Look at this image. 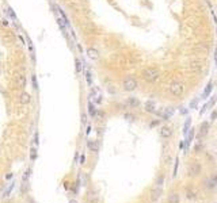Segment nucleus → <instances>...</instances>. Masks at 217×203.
Instances as JSON below:
<instances>
[{
    "label": "nucleus",
    "instance_id": "nucleus-6",
    "mask_svg": "<svg viewBox=\"0 0 217 203\" xmlns=\"http://www.w3.org/2000/svg\"><path fill=\"white\" fill-rule=\"evenodd\" d=\"M159 135L162 137L163 139H167V138H170L172 135V129L170 126H162L159 129Z\"/></svg>",
    "mask_w": 217,
    "mask_h": 203
},
{
    "label": "nucleus",
    "instance_id": "nucleus-21",
    "mask_svg": "<svg viewBox=\"0 0 217 203\" xmlns=\"http://www.w3.org/2000/svg\"><path fill=\"white\" fill-rule=\"evenodd\" d=\"M202 149H204V145H202V142H198V144L194 146V152H196V153H199V152H202Z\"/></svg>",
    "mask_w": 217,
    "mask_h": 203
},
{
    "label": "nucleus",
    "instance_id": "nucleus-18",
    "mask_svg": "<svg viewBox=\"0 0 217 203\" xmlns=\"http://www.w3.org/2000/svg\"><path fill=\"white\" fill-rule=\"evenodd\" d=\"M163 163L164 164L171 163V154H168L166 150H164V153H163Z\"/></svg>",
    "mask_w": 217,
    "mask_h": 203
},
{
    "label": "nucleus",
    "instance_id": "nucleus-35",
    "mask_svg": "<svg viewBox=\"0 0 217 203\" xmlns=\"http://www.w3.org/2000/svg\"><path fill=\"white\" fill-rule=\"evenodd\" d=\"M183 145H185V144H183V141H180V144H179V149L183 148Z\"/></svg>",
    "mask_w": 217,
    "mask_h": 203
},
{
    "label": "nucleus",
    "instance_id": "nucleus-4",
    "mask_svg": "<svg viewBox=\"0 0 217 203\" xmlns=\"http://www.w3.org/2000/svg\"><path fill=\"white\" fill-rule=\"evenodd\" d=\"M15 84H16V87L21 89L26 88V85H27V79H26L25 73H21V72L15 73Z\"/></svg>",
    "mask_w": 217,
    "mask_h": 203
},
{
    "label": "nucleus",
    "instance_id": "nucleus-3",
    "mask_svg": "<svg viewBox=\"0 0 217 203\" xmlns=\"http://www.w3.org/2000/svg\"><path fill=\"white\" fill-rule=\"evenodd\" d=\"M137 87H138V83L135 77L129 76V77H126V79H124V81H122L124 91H126V92H133Z\"/></svg>",
    "mask_w": 217,
    "mask_h": 203
},
{
    "label": "nucleus",
    "instance_id": "nucleus-38",
    "mask_svg": "<svg viewBox=\"0 0 217 203\" xmlns=\"http://www.w3.org/2000/svg\"><path fill=\"white\" fill-rule=\"evenodd\" d=\"M0 16H1V11H0Z\"/></svg>",
    "mask_w": 217,
    "mask_h": 203
},
{
    "label": "nucleus",
    "instance_id": "nucleus-12",
    "mask_svg": "<svg viewBox=\"0 0 217 203\" xmlns=\"http://www.w3.org/2000/svg\"><path fill=\"white\" fill-rule=\"evenodd\" d=\"M190 69H191L193 72H196V73H198V72L202 71V64L199 61H193L191 64H190Z\"/></svg>",
    "mask_w": 217,
    "mask_h": 203
},
{
    "label": "nucleus",
    "instance_id": "nucleus-22",
    "mask_svg": "<svg viewBox=\"0 0 217 203\" xmlns=\"http://www.w3.org/2000/svg\"><path fill=\"white\" fill-rule=\"evenodd\" d=\"M189 127H190V119H187L186 123H185V127H183V133H185V134H187V131L190 130Z\"/></svg>",
    "mask_w": 217,
    "mask_h": 203
},
{
    "label": "nucleus",
    "instance_id": "nucleus-1",
    "mask_svg": "<svg viewBox=\"0 0 217 203\" xmlns=\"http://www.w3.org/2000/svg\"><path fill=\"white\" fill-rule=\"evenodd\" d=\"M159 76H160V71L155 66L145 68V69L141 72V77H143L147 83H155V81L159 79Z\"/></svg>",
    "mask_w": 217,
    "mask_h": 203
},
{
    "label": "nucleus",
    "instance_id": "nucleus-31",
    "mask_svg": "<svg viewBox=\"0 0 217 203\" xmlns=\"http://www.w3.org/2000/svg\"><path fill=\"white\" fill-rule=\"evenodd\" d=\"M84 161H86V157L82 156V157H80V164H84Z\"/></svg>",
    "mask_w": 217,
    "mask_h": 203
},
{
    "label": "nucleus",
    "instance_id": "nucleus-5",
    "mask_svg": "<svg viewBox=\"0 0 217 203\" xmlns=\"http://www.w3.org/2000/svg\"><path fill=\"white\" fill-rule=\"evenodd\" d=\"M202 171V166L199 163H193L191 165L189 166V171H187V173H189V176H198L199 173H201Z\"/></svg>",
    "mask_w": 217,
    "mask_h": 203
},
{
    "label": "nucleus",
    "instance_id": "nucleus-28",
    "mask_svg": "<svg viewBox=\"0 0 217 203\" xmlns=\"http://www.w3.org/2000/svg\"><path fill=\"white\" fill-rule=\"evenodd\" d=\"M29 176H30V169H27V171H26V175H23V182H25V180H27Z\"/></svg>",
    "mask_w": 217,
    "mask_h": 203
},
{
    "label": "nucleus",
    "instance_id": "nucleus-29",
    "mask_svg": "<svg viewBox=\"0 0 217 203\" xmlns=\"http://www.w3.org/2000/svg\"><path fill=\"white\" fill-rule=\"evenodd\" d=\"M11 190H13V185H11V187H10V188H8V190H7V191H6V194H4V195H3V196H4V198H7V196H8V195H10V192H11Z\"/></svg>",
    "mask_w": 217,
    "mask_h": 203
},
{
    "label": "nucleus",
    "instance_id": "nucleus-36",
    "mask_svg": "<svg viewBox=\"0 0 217 203\" xmlns=\"http://www.w3.org/2000/svg\"><path fill=\"white\" fill-rule=\"evenodd\" d=\"M71 203H76V202H75V200H71Z\"/></svg>",
    "mask_w": 217,
    "mask_h": 203
},
{
    "label": "nucleus",
    "instance_id": "nucleus-13",
    "mask_svg": "<svg viewBox=\"0 0 217 203\" xmlns=\"http://www.w3.org/2000/svg\"><path fill=\"white\" fill-rule=\"evenodd\" d=\"M87 146L91 152H98L99 150V144L98 141H88L87 142Z\"/></svg>",
    "mask_w": 217,
    "mask_h": 203
},
{
    "label": "nucleus",
    "instance_id": "nucleus-9",
    "mask_svg": "<svg viewBox=\"0 0 217 203\" xmlns=\"http://www.w3.org/2000/svg\"><path fill=\"white\" fill-rule=\"evenodd\" d=\"M126 104H128L130 108H137L138 106H140V100H138L137 98H135V96H130V98H128V100H126Z\"/></svg>",
    "mask_w": 217,
    "mask_h": 203
},
{
    "label": "nucleus",
    "instance_id": "nucleus-15",
    "mask_svg": "<svg viewBox=\"0 0 217 203\" xmlns=\"http://www.w3.org/2000/svg\"><path fill=\"white\" fill-rule=\"evenodd\" d=\"M186 198L189 200H194L197 199V192L194 190H191V188H187L186 190Z\"/></svg>",
    "mask_w": 217,
    "mask_h": 203
},
{
    "label": "nucleus",
    "instance_id": "nucleus-24",
    "mask_svg": "<svg viewBox=\"0 0 217 203\" xmlns=\"http://www.w3.org/2000/svg\"><path fill=\"white\" fill-rule=\"evenodd\" d=\"M125 119H129V120H135L136 119V117L133 114H129V112H126L125 114Z\"/></svg>",
    "mask_w": 217,
    "mask_h": 203
},
{
    "label": "nucleus",
    "instance_id": "nucleus-27",
    "mask_svg": "<svg viewBox=\"0 0 217 203\" xmlns=\"http://www.w3.org/2000/svg\"><path fill=\"white\" fill-rule=\"evenodd\" d=\"M76 69H77V72H80V71H82V62H80L79 60H77V61H76Z\"/></svg>",
    "mask_w": 217,
    "mask_h": 203
},
{
    "label": "nucleus",
    "instance_id": "nucleus-14",
    "mask_svg": "<svg viewBox=\"0 0 217 203\" xmlns=\"http://www.w3.org/2000/svg\"><path fill=\"white\" fill-rule=\"evenodd\" d=\"M87 55H88L90 58L91 60H96L99 57V54H98V50H95V49H92V47H90V49H87Z\"/></svg>",
    "mask_w": 217,
    "mask_h": 203
},
{
    "label": "nucleus",
    "instance_id": "nucleus-8",
    "mask_svg": "<svg viewBox=\"0 0 217 203\" xmlns=\"http://www.w3.org/2000/svg\"><path fill=\"white\" fill-rule=\"evenodd\" d=\"M144 110L147 111V112H149V114H155L156 111V104L153 103V102H151V100H148V102H145V104H144Z\"/></svg>",
    "mask_w": 217,
    "mask_h": 203
},
{
    "label": "nucleus",
    "instance_id": "nucleus-2",
    "mask_svg": "<svg viewBox=\"0 0 217 203\" xmlns=\"http://www.w3.org/2000/svg\"><path fill=\"white\" fill-rule=\"evenodd\" d=\"M168 89H170V93H171L172 96H175V98H180L185 92V84L182 83V81H179V80H174V81L170 83Z\"/></svg>",
    "mask_w": 217,
    "mask_h": 203
},
{
    "label": "nucleus",
    "instance_id": "nucleus-30",
    "mask_svg": "<svg viewBox=\"0 0 217 203\" xmlns=\"http://www.w3.org/2000/svg\"><path fill=\"white\" fill-rule=\"evenodd\" d=\"M86 76H87V81H88V83H91V73H90V72H87Z\"/></svg>",
    "mask_w": 217,
    "mask_h": 203
},
{
    "label": "nucleus",
    "instance_id": "nucleus-23",
    "mask_svg": "<svg viewBox=\"0 0 217 203\" xmlns=\"http://www.w3.org/2000/svg\"><path fill=\"white\" fill-rule=\"evenodd\" d=\"M163 182H164V177H163V176L160 175L159 177L156 179V185H162V184H163Z\"/></svg>",
    "mask_w": 217,
    "mask_h": 203
},
{
    "label": "nucleus",
    "instance_id": "nucleus-11",
    "mask_svg": "<svg viewBox=\"0 0 217 203\" xmlns=\"http://www.w3.org/2000/svg\"><path fill=\"white\" fill-rule=\"evenodd\" d=\"M162 188H159V185H156L155 190H152V192H151V199L155 202V200H157L160 196H162Z\"/></svg>",
    "mask_w": 217,
    "mask_h": 203
},
{
    "label": "nucleus",
    "instance_id": "nucleus-33",
    "mask_svg": "<svg viewBox=\"0 0 217 203\" xmlns=\"http://www.w3.org/2000/svg\"><path fill=\"white\" fill-rule=\"evenodd\" d=\"M1 25H4V26H8V22H7V20H1Z\"/></svg>",
    "mask_w": 217,
    "mask_h": 203
},
{
    "label": "nucleus",
    "instance_id": "nucleus-37",
    "mask_svg": "<svg viewBox=\"0 0 217 203\" xmlns=\"http://www.w3.org/2000/svg\"><path fill=\"white\" fill-rule=\"evenodd\" d=\"M216 65H217V55H216Z\"/></svg>",
    "mask_w": 217,
    "mask_h": 203
},
{
    "label": "nucleus",
    "instance_id": "nucleus-17",
    "mask_svg": "<svg viewBox=\"0 0 217 203\" xmlns=\"http://www.w3.org/2000/svg\"><path fill=\"white\" fill-rule=\"evenodd\" d=\"M167 203H179V195L178 194H171L168 196Z\"/></svg>",
    "mask_w": 217,
    "mask_h": 203
},
{
    "label": "nucleus",
    "instance_id": "nucleus-25",
    "mask_svg": "<svg viewBox=\"0 0 217 203\" xmlns=\"http://www.w3.org/2000/svg\"><path fill=\"white\" fill-rule=\"evenodd\" d=\"M37 157V150L35 149H31V156H30V158H31V161H34V158Z\"/></svg>",
    "mask_w": 217,
    "mask_h": 203
},
{
    "label": "nucleus",
    "instance_id": "nucleus-7",
    "mask_svg": "<svg viewBox=\"0 0 217 203\" xmlns=\"http://www.w3.org/2000/svg\"><path fill=\"white\" fill-rule=\"evenodd\" d=\"M209 131V123L208 122H202L201 123V127H199V134H198V139L204 138L205 135L208 134Z\"/></svg>",
    "mask_w": 217,
    "mask_h": 203
},
{
    "label": "nucleus",
    "instance_id": "nucleus-20",
    "mask_svg": "<svg viewBox=\"0 0 217 203\" xmlns=\"http://www.w3.org/2000/svg\"><path fill=\"white\" fill-rule=\"evenodd\" d=\"M193 138H194V129H190V131H189V135H187V145L190 144V142L193 141Z\"/></svg>",
    "mask_w": 217,
    "mask_h": 203
},
{
    "label": "nucleus",
    "instance_id": "nucleus-16",
    "mask_svg": "<svg viewBox=\"0 0 217 203\" xmlns=\"http://www.w3.org/2000/svg\"><path fill=\"white\" fill-rule=\"evenodd\" d=\"M212 88H213V83H209L208 85H206V88H205V91H204V93H202V99H206L209 95H210V91H212Z\"/></svg>",
    "mask_w": 217,
    "mask_h": 203
},
{
    "label": "nucleus",
    "instance_id": "nucleus-26",
    "mask_svg": "<svg viewBox=\"0 0 217 203\" xmlns=\"http://www.w3.org/2000/svg\"><path fill=\"white\" fill-rule=\"evenodd\" d=\"M210 119L212 120H216L217 119V111H213V112L210 114Z\"/></svg>",
    "mask_w": 217,
    "mask_h": 203
},
{
    "label": "nucleus",
    "instance_id": "nucleus-34",
    "mask_svg": "<svg viewBox=\"0 0 217 203\" xmlns=\"http://www.w3.org/2000/svg\"><path fill=\"white\" fill-rule=\"evenodd\" d=\"M86 120H87V119H86V115H83V117H82V122H83V123H86Z\"/></svg>",
    "mask_w": 217,
    "mask_h": 203
},
{
    "label": "nucleus",
    "instance_id": "nucleus-32",
    "mask_svg": "<svg viewBox=\"0 0 217 203\" xmlns=\"http://www.w3.org/2000/svg\"><path fill=\"white\" fill-rule=\"evenodd\" d=\"M159 120H160V119H159ZM159 120H155V122H152V123H151V126H152V127H153V126H156V125L159 123Z\"/></svg>",
    "mask_w": 217,
    "mask_h": 203
},
{
    "label": "nucleus",
    "instance_id": "nucleus-19",
    "mask_svg": "<svg viewBox=\"0 0 217 203\" xmlns=\"http://www.w3.org/2000/svg\"><path fill=\"white\" fill-rule=\"evenodd\" d=\"M88 112H90L91 117H95V114H96V110H95V107H94L92 103H88Z\"/></svg>",
    "mask_w": 217,
    "mask_h": 203
},
{
    "label": "nucleus",
    "instance_id": "nucleus-10",
    "mask_svg": "<svg viewBox=\"0 0 217 203\" xmlns=\"http://www.w3.org/2000/svg\"><path fill=\"white\" fill-rule=\"evenodd\" d=\"M19 102H21L22 104H29L31 102V96L29 92H22L21 95H19Z\"/></svg>",
    "mask_w": 217,
    "mask_h": 203
}]
</instances>
